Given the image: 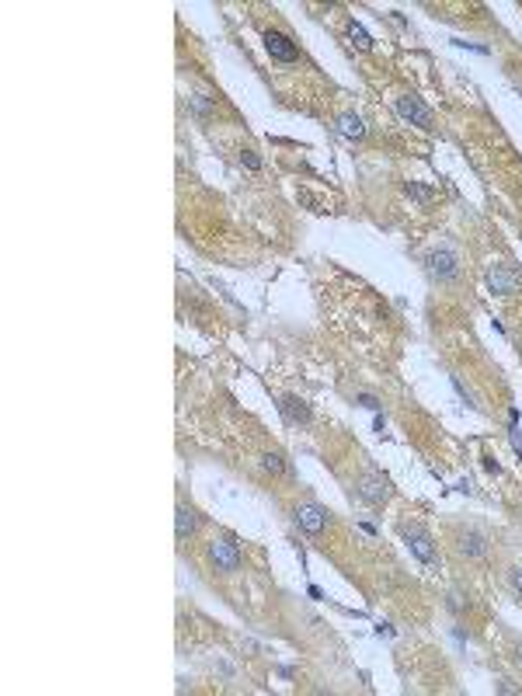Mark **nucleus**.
Wrapping results in <instances>:
<instances>
[{
    "mask_svg": "<svg viewBox=\"0 0 522 696\" xmlns=\"http://www.w3.org/2000/svg\"><path fill=\"white\" fill-rule=\"evenodd\" d=\"M449 609L460 613V609H463V596H449Z\"/></svg>",
    "mask_w": 522,
    "mask_h": 696,
    "instance_id": "obj_20",
    "label": "nucleus"
},
{
    "mask_svg": "<svg viewBox=\"0 0 522 696\" xmlns=\"http://www.w3.org/2000/svg\"><path fill=\"white\" fill-rule=\"evenodd\" d=\"M240 161H244V164H247V168H251V171H258V168H261V161H258V157H254V153H251V150H247V153H244V157H240Z\"/></svg>",
    "mask_w": 522,
    "mask_h": 696,
    "instance_id": "obj_18",
    "label": "nucleus"
},
{
    "mask_svg": "<svg viewBox=\"0 0 522 696\" xmlns=\"http://www.w3.org/2000/svg\"><path fill=\"white\" fill-rule=\"evenodd\" d=\"M509 582H512V589L522 596V568H512V571H509Z\"/></svg>",
    "mask_w": 522,
    "mask_h": 696,
    "instance_id": "obj_17",
    "label": "nucleus"
},
{
    "mask_svg": "<svg viewBox=\"0 0 522 696\" xmlns=\"http://www.w3.org/2000/svg\"><path fill=\"white\" fill-rule=\"evenodd\" d=\"M397 111H401V118L415 122L421 129H432V111H428L418 98H411V95H401V98H397Z\"/></svg>",
    "mask_w": 522,
    "mask_h": 696,
    "instance_id": "obj_8",
    "label": "nucleus"
},
{
    "mask_svg": "<svg viewBox=\"0 0 522 696\" xmlns=\"http://www.w3.org/2000/svg\"><path fill=\"white\" fill-rule=\"evenodd\" d=\"M293 522L307 533V536H320L324 529H327V512L320 508V505H313V501H307V505H296V512H293Z\"/></svg>",
    "mask_w": 522,
    "mask_h": 696,
    "instance_id": "obj_3",
    "label": "nucleus"
},
{
    "mask_svg": "<svg viewBox=\"0 0 522 696\" xmlns=\"http://www.w3.org/2000/svg\"><path fill=\"white\" fill-rule=\"evenodd\" d=\"M401 536H404V543L411 547V554H415L421 564H435V547H432V536L428 533H421L418 526H401Z\"/></svg>",
    "mask_w": 522,
    "mask_h": 696,
    "instance_id": "obj_4",
    "label": "nucleus"
},
{
    "mask_svg": "<svg viewBox=\"0 0 522 696\" xmlns=\"http://www.w3.org/2000/svg\"><path fill=\"white\" fill-rule=\"evenodd\" d=\"M195 526H199L195 512H192L188 505H178V515H174V533H178V540H188V536L195 533Z\"/></svg>",
    "mask_w": 522,
    "mask_h": 696,
    "instance_id": "obj_11",
    "label": "nucleus"
},
{
    "mask_svg": "<svg viewBox=\"0 0 522 696\" xmlns=\"http://www.w3.org/2000/svg\"><path fill=\"white\" fill-rule=\"evenodd\" d=\"M408 196H415L418 202H432V189H425L418 182H408Z\"/></svg>",
    "mask_w": 522,
    "mask_h": 696,
    "instance_id": "obj_15",
    "label": "nucleus"
},
{
    "mask_svg": "<svg viewBox=\"0 0 522 696\" xmlns=\"http://www.w3.org/2000/svg\"><path fill=\"white\" fill-rule=\"evenodd\" d=\"M279 411H282V418L289 421V425H310V407L303 404L300 397H282L279 400Z\"/></svg>",
    "mask_w": 522,
    "mask_h": 696,
    "instance_id": "obj_9",
    "label": "nucleus"
},
{
    "mask_svg": "<svg viewBox=\"0 0 522 696\" xmlns=\"http://www.w3.org/2000/svg\"><path fill=\"white\" fill-rule=\"evenodd\" d=\"M355 404L366 407V411H380V400L373 397V394H355Z\"/></svg>",
    "mask_w": 522,
    "mask_h": 696,
    "instance_id": "obj_16",
    "label": "nucleus"
},
{
    "mask_svg": "<svg viewBox=\"0 0 522 696\" xmlns=\"http://www.w3.org/2000/svg\"><path fill=\"white\" fill-rule=\"evenodd\" d=\"M488 286L498 296H516V293H522V272L509 268V265H495L488 272Z\"/></svg>",
    "mask_w": 522,
    "mask_h": 696,
    "instance_id": "obj_2",
    "label": "nucleus"
},
{
    "mask_svg": "<svg viewBox=\"0 0 522 696\" xmlns=\"http://www.w3.org/2000/svg\"><path fill=\"white\" fill-rule=\"evenodd\" d=\"M338 132H341L345 139H362V136H366V125H362L359 115H341V118H338Z\"/></svg>",
    "mask_w": 522,
    "mask_h": 696,
    "instance_id": "obj_12",
    "label": "nucleus"
},
{
    "mask_svg": "<svg viewBox=\"0 0 522 696\" xmlns=\"http://www.w3.org/2000/svg\"><path fill=\"white\" fill-rule=\"evenodd\" d=\"M192 108H195V111H202V115H206V111H209V104H206V101H202V98H199V95L192 98Z\"/></svg>",
    "mask_w": 522,
    "mask_h": 696,
    "instance_id": "obj_19",
    "label": "nucleus"
},
{
    "mask_svg": "<svg viewBox=\"0 0 522 696\" xmlns=\"http://www.w3.org/2000/svg\"><path fill=\"white\" fill-rule=\"evenodd\" d=\"M456 550H460L463 557H481V554L488 550V540H484V533L467 529V533H460V536H456Z\"/></svg>",
    "mask_w": 522,
    "mask_h": 696,
    "instance_id": "obj_10",
    "label": "nucleus"
},
{
    "mask_svg": "<svg viewBox=\"0 0 522 696\" xmlns=\"http://www.w3.org/2000/svg\"><path fill=\"white\" fill-rule=\"evenodd\" d=\"M261 470H265V474H286V460H282L279 453H265V456H261Z\"/></svg>",
    "mask_w": 522,
    "mask_h": 696,
    "instance_id": "obj_14",
    "label": "nucleus"
},
{
    "mask_svg": "<svg viewBox=\"0 0 522 696\" xmlns=\"http://www.w3.org/2000/svg\"><path fill=\"white\" fill-rule=\"evenodd\" d=\"M265 49H268V56L279 60V63L300 60V49H296V46L289 42V35H282V32H265Z\"/></svg>",
    "mask_w": 522,
    "mask_h": 696,
    "instance_id": "obj_5",
    "label": "nucleus"
},
{
    "mask_svg": "<svg viewBox=\"0 0 522 696\" xmlns=\"http://www.w3.org/2000/svg\"><path fill=\"white\" fill-rule=\"evenodd\" d=\"M359 495L366 501H373V505H383L390 498V481L380 477V474H362L359 477Z\"/></svg>",
    "mask_w": 522,
    "mask_h": 696,
    "instance_id": "obj_6",
    "label": "nucleus"
},
{
    "mask_svg": "<svg viewBox=\"0 0 522 696\" xmlns=\"http://www.w3.org/2000/svg\"><path fill=\"white\" fill-rule=\"evenodd\" d=\"M206 554H209V561H212V568H216V571H223V575H230V571H237V568H240V550H237V543H233V540H226V536L209 540Z\"/></svg>",
    "mask_w": 522,
    "mask_h": 696,
    "instance_id": "obj_1",
    "label": "nucleus"
},
{
    "mask_svg": "<svg viewBox=\"0 0 522 696\" xmlns=\"http://www.w3.org/2000/svg\"><path fill=\"white\" fill-rule=\"evenodd\" d=\"M428 272H432L435 279L449 282V279H456L460 261H456V254H453V251H432V254H428Z\"/></svg>",
    "mask_w": 522,
    "mask_h": 696,
    "instance_id": "obj_7",
    "label": "nucleus"
},
{
    "mask_svg": "<svg viewBox=\"0 0 522 696\" xmlns=\"http://www.w3.org/2000/svg\"><path fill=\"white\" fill-rule=\"evenodd\" d=\"M348 39H352V42H355L362 53H366V49H373V39L366 35V28H362L359 21H348Z\"/></svg>",
    "mask_w": 522,
    "mask_h": 696,
    "instance_id": "obj_13",
    "label": "nucleus"
}]
</instances>
